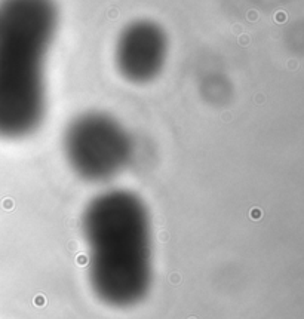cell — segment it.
Masks as SVG:
<instances>
[{"label": "cell", "instance_id": "6da1fadb", "mask_svg": "<svg viewBox=\"0 0 304 319\" xmlns=\"http://www.w3.org/2000/svg\"><path fill=\"white\" fill-rule=\"evenodd\" d=\"M82 227L96 297L113 307L140 303L151 285V223L135 193L108 190L91 200Z\"/></svg>", "mask_w": 304, "mask_h": 319}, {"label": "cell", "instance_id": "7a4b0ae2", "mask_svg": "<svg viewBox=\"0 0 304 319\" xmlns=\"http://www.w3.org/2000/svg\"><path fill=\"white\" fill-rule=\"evenodd\" d=\"M56 27L55 0H0V138H22L40 126Z\"/></svg>", "mask_w": 304, "mask_h": 319}, {"label": "cell", "instance_id": "3957f363", "mask_svg": "<svg viewBox=\"0 0 304 319\" xmlns=\"http://www.w3.org/2000/svg\"><path fill=\"white\" fill-rule=\"evenodd\" d=\"M64 151L77 175L100 183L111 180L126 168L134 144L129 132L113 116L88 111L74 117L67 126Z\"/></svg>", "mask_w": 304, "mask_h": 319}, {"label": "cell", "instance_id": "277c9868", "mask_svg": "<svg viewBox=\"0 0 304 319\" xmlns=\"http://www.w3.org/2000/svg\"><path fill=\"white\" fill-rule=\"evenodd\" d=\"M168 55V37L159 24L136 20L123 28L116 43V65L131 83H149L160 74Z\"/></svg>", "mask_w": 304, "mask_h": 319}]
</instances>
